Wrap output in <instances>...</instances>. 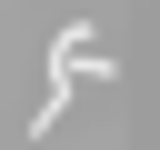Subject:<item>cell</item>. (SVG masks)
<instances>
[{"mask_svg": "<svg viewBox=\"0 0 160 150\" xmlns=\"http://www.w3.org/2000/svg\"><path fill=\"white\" fill-rule=\"evenodd\" d=\"M80 70H100V50H90V20H70V30L50 40V80H80Z\"/></svg>", "mask_w": 160, "mask_h": 150, "instance_id": "6da1fadb", "label": "cell"}]
</instances>
